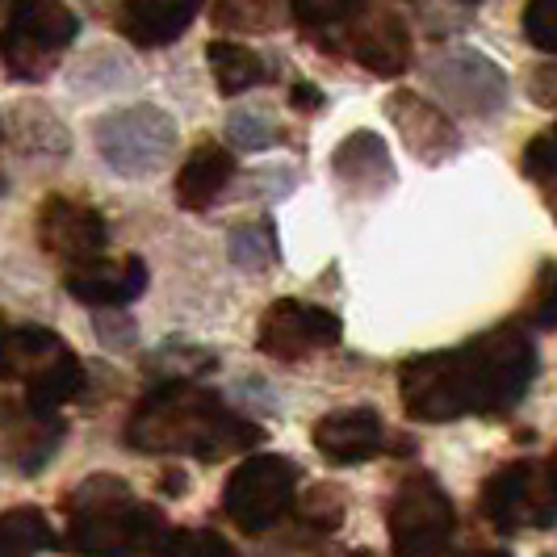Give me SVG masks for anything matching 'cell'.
<instances>
[{"label":"cell","mask_w":557,"mask_h":557,"mask_svg":"<svg viewBox=\"0 0 557 557\" xmlns=\"http://www.w3.org/2000/svg\"><path fill=\"white\" fill-rule=\"evenodd\" d=\"M0 382L26 391V411L55 416L84 391V364L51 327L26 323L0 332Z\"/></svg>","instance_id":"277c9868"},{"label":"cell","mask_w":557,"mask_h":557,"mask_svg":"<svg viewBox=\"0 0 557 557\" xmlns=\"http://www.w3.org/2000/svg\"><path fill=\"white\" fill-rule=\"evenodd\" d=\"M226 139L239 151H264V147H277L285 135H281V122L269 110L260 106H239L226 117Z\"/></svg>","instance_id":"603a6c76"},{"label":"cell","mask_w":557,"mask_h":557,"mask_svg":"<svg viewBox=\"0 0 557 557\" xmlns=\"http://www.w3.org/2000/svg\"><path fill=\"white\" fill-rule=\"evenodd\" d=\"M524 176L541 189L549 214L557 219V143L549 135H541L524 147Z\"/></svg>","instance_id":"d4e9b609"},{"label":"cell","mask_w":557,"mask_h":557,"mask_svg":"<svg viewBox=\"0 0 557 557\" xmlns=\"http://www.w3.org/2000/svg\"><path fill=\"white\" fill-rule=\"evenodd\" d=\"M524 34L536 51L557 55V0H536L524 9Z\"/></svg>","instance_id":"484cf974"},{"label":"cell","mask_w":557,"mask_h":557,"mask_svg":"<svg viewBox=\"0 0 557 557\" xmlns=\"http://www.w3.org/2000/svg\"><path fill=\"white\" fill-rule=\"evenodd\" d=\"M0 432H4V453L13 457V466L22 474H38L63 445V423L55 416H38V411L9 416Z\"/></svg>","instance_id":"ffe728a7"},{"label":"cell","mask_w":557,"mask_h":557,"mask_svg":"<svg viewBox=\"0 0 557 557\" xmlns=\"http://www.w3.org/2000/svg\"><path fill=\"white\" fill-rule=\"evenodd\" d=\"M206 59H210V72H214V84L223 97H239V92H251L269 81L273 72L264 67V59L256 55L244 42H231V38H219L206 47Z\"/></svg>","instance_id":"44dd1931"},{"label":"cell","mask_w":557,"mask_h":557,"mask_svg":"<svg viewBox=\"0 0 557 557\" xmlns=\"http://www.w3.org/2000/svg\"><path fill=\"white\" fill-rule=\"evenodd\" d=\"M352 557H369V554H352Z\"/></svg>","instance_id":"8d00e7d4"},{"label":"cell","mask_w":557,"mask_h":557,"mask_svg":"<svg viewBox=\"0 0 557 557\" xmlns=\"http://www.w3.org/2000/svg\"><path fill=\"white\" fill-rule=\"evenodd\" d=\"M314 448L332 466H361L386 448V428H382L377 411H369V407L332 411L314 423Z\"/></svg>","instance_id":"2e32d148"},{"label":"cell","mask_w":557,"mask_h":557,"mask_svg":"<svg viewBox=\"0 0 557 557\" xmlns=\"http://www.w3.org/2000/svg\"><path fill=\"white\" fill-rule=\"evenodd\" d=\"M386 117L398 126V139L403 147L423 160V164H445L461 151V135L457 126L445 117L441 106L423 101L419 92H394L386 97Z\"/></svg>","instance_id":"5bb4252c"},{"label":"cell","mask_w":557,"mask_h":557,"mask_svg":"<svg viewBox=\"0 0 557 557\" xmlns=\"http://www.w3.org/2000/svg\"><path fill=\"white\" fill-rule=\"evenodd\" d=\"M256 344L273 361H302V357L319 352V348L339 344V319H335L332 310L314 307V302L281 298V302L264 310Z\"/></svg>","instance_id":"8fae6325"},{"label":"cell","mask_w":557,"mask_h":557,"mask_svg":"<svg viewBox=\"0 0 557 557\" xmlns=\"http://www.w3.org/2000/svg\"><path fill=\"white\" fill-rule=\"evenodd\" d=\"M194 13V4H176V0H135L117 9V26L139 47H168L189 29Z\"/></svg>","instance_id":"ac0fdd59"},{"label":"cell","mask_w":557,"mask_h":557,"mask_svg":"<svg viewBox=\"0 0 557 557\" xmlns=\"http://www.w3.org/2000/svg\"><path fill=\"white\" fill-rule=\"evenodd\" d=\"M281 17L277 4H219L214 9V22L219 26H239L251 29V34H264Z\"/></svg>","instance_id":"4316f807"},{"label":"cell","mask_w":557,"mask_h":557,"mask_svg":"<svg viewBox=\"0 0 557 557\" xmlns=\"http://www.w3.org/2000/svg\"><path fill=\"white\" fill-rule=\"evenodd\" d=\"M106 219L84 206L76 197H47L42 210H38V244L55 256L59 264L76 269V264H88V260H101L106 251Z\"/></svg>","instance_id":"7c38bea8"},{"label":"cell","mask_w":557,"mask_h":557,"mask_svg":"<svg viewBox=\"0 0 557 557\" xmlns=\"http://www.w3.org/2000/svg\"><path fill=\"white\" fill-rule=\"evenodd\" d=\"M428 84L448 110L466 117H495L507 106V76L491 55L474 47H448L428 63Z\"/></svg>","instance_id":"9c48e42d"},{"label":"cell","mask_w":557,"mask_h":557,"mask_svg":"<svg viewBox=\"0 0 557 557\" xmlns=\"http://www.w3.org/2000/svg\"><path fill=\"white\" fill-rule=\"evenodd\" d=\"M189 557H239V549L223 541L219 532H194L189 536Z\"/></svg>","instance_id":"1f68e13d"},{"label":"cell","mask_w":557,"mask_h":557,"mask_svg":"<svg viewBox=\"0 0 557 557\" xmlns=\"http://www.w3.org/2000/svg\"><path fill=\"white\" fill-rule=\"evenodd\" d=\"M176 122L172 113H164L160 106H122L110 110L106 117H97L92 126V143L101 151V160L131 181H147L172 160L176 151Z\"/></svg>","instance_id":"5b68a950"},{"label":"cell","mask_w":557,"mask_h":557,"mask_svg":"<svg viewBox=\"0 0 557 557\" xmlns=\"http://www.w3.org/2000/svg\"><path fill=\"white\" fill-rule=\"evenodd\" d=\"M97 339H101L106 348H117V352H122V348H135V339H139V335H135V319H126L122 310H101V314H97Z\"/></svg>","instance_id":"f1b7e54d"},{"label":"cell","mask_w":557,"mask_h":557,"mask_svg":"<svg viewBox=\"0 0 557 557\" xmlns=\"http://www.w3.org/2000/svg\"><path fill=\"white\" fill-rule=\"evenodd\" d=\"M76 34H81V22L67 4H51V0L17 4L0 34V59L13 81L38 84L55 72L59 55L76 42Z\"/></svg>","instance_id":"8992f818"},{"label":"cell","mask_w":557,"mask_h":557,"mask_svg":"<svg viewBox=\"0 0 557 557\" xmlns=\"http://www.w3.org/2000/svg\"><path fill=\"white\" fill-rule=\"evenodd\" d=\"M294 110H319L323 106V92L314 88V84H294Z\"/></svg>","instance_id":"d6a6232c"},{"label":"cell","mask_w":557,"mask_h":557,"mask_svg":"<svg viewBox=\"0 0 557 557\" xmlns=\"http://www.w3.org/2000/svg\"><path fill=\"white\" fill-rule=\"evenodd\" d=\"M302 520H310L314 529H335L344 520V503H339V491H327V486H314L307 499L298 503Z\"/></svg>","instance_id":"83f0119b"},{"label":"cell","mask_w":557,"mask_h":557,"mask_svg":"<svg viewBox=\"0 0 557 557\" xmlns=\"http://www.w3.org/2000/svg\"><path fill=\"white\" fill-rule=\"evenodd\" d=\"M67 545L84 557H172L181 549V532H172L164 511L113 474L84 478L67 499Z\"/></svg>","instance_id":"3957f363"},{"label":"cell","mask_w":557,"mask_h":557,"mask_svg":"<svg viewBox=\"0 0 557 557\" xmlns=\"http://www.w3.org/2000/svg\"><path fill=\"white\" fill-rule=\"evenodd\" d=\"M470 557H507V554H499V549H482V554H470Z\"/></svg>","instance_id":"e575fe53"},{"label":"cell","mask_w":557,"mask_h":557,"mask_svg":"<svg viewBox=\"0 0 557 557\" xmlns=\"http://www.w3.org/2000/svg\"><path fill=\"white\" fill-rule=\"evenodd\" d=\"M536 377V344L524 327H495L470 344L423 352L398 369L403 411L419 423L511 411Z\"/></svg>","instance_id":"6da1fadb"},{"label":"cell","mask_w":557,"mask_h":557,"mask_svg":"<svg viewBox=\"0 0 557 557\" xmlns=\"http://www.w3.org/2000/svg\"><path fill=\"white\" fill-rule=\"evenodd\" d=\"M332 172L335 181L344 189H352V194H364V197L386 194L394 185L391 147H386L382 135H373V131H357V135H348L332 151Z\"/></svg>","instance_id":"e0dca14e"},{"label":"cell","mask_w":557,"mask_h":557,"mask_svg":"<svg viewBox=\"0 0 557 557\" xmlns=\"http://www.w3.org/2000/svg\"><path fill=\"white\" fill-rule=\"evenodd\" d=\"M126 445L160 457L223 461L260 445V428L235 416L214 391L181 377L143 394L135 416L126 419Z\"/></svg>","instance_id":"7a4b0ae2"},{"label":"cell","mask_w":557,"mask_h":557,"mask_svg":"<svg viewBox=\"0 0 557 557\" xmlns=\"http://www.w3.org/2000/svg\"><path fill=\"white\" fill-rule=\"evenodd\" d=\"M532 327H557V269L545 277L541 294H536V307H532Z\"/></svg>","instance_id":"4dcf8cb0"},{"label":"cell","mask_w":557,"mask_h":557,"mask_svg":"<svg viewBox=\"0 0 557 557\" xmlns=\"http://www.w3.org/2000/svg\"><path fill=\"white\" fill-rule=\"evenodd\" d=\"M545 478H549V491H554V499H557V448H554V457H549V466H545Z\"/></svg>","instance_id":"836d02e7"},{"label":"cell","mask_w":557,"mask_h":557,"mask_svg":"<svg viewBox=\"0 0 557 557\" xmlns=\"http://www.w3.org/2000/svg\"><path fill=\"white\" fill-rule=\"evenodd\" d=\"M226 251H231V264L244 269V273H264V269H273V260H277L273 235H269V226H260V223L235 226Z\"/></svg>","instance_id":"cb8c5ba5"},{"label":"cell","mask_w":557,"mask_h":557,"mask_svg":"<svg viewBox=\"0 0 557 557\" xmlns=\"http://www.w3.org/2000/svg\"><path fill=\"white\" fill-rule=\"evenodd\" d=\"M416 17L428 22V34H448L445 22H453V29L461 26V22H470L474 17V4H416Z\"/></svg>","instance_id":"f546056e"},{"label":"cell","mask_w":557,"mask_h":557,"mask_svg":"<svg viewBox=\"0 0 557 557\" xmlns=\"http://www.w3.org/2000/svg\"><path fill=\"white\" fill-rule=\"evenodd\" d=\"M549 139H554V143H557V126H554V135H549Z\"/></svg>","instance_id":"d590c367"},{"label":"cell","mask_w":557,"mask_h":557,"mask_svg":"<svg viewBox=\"0 0 557 557\" xmlns=\"http://www.w3.org/2000/svg\"><path fill=\"white\" fill-rule=\"evenodd\" d=\"M231 176H235L231 151H223L219 143H206V147H197L194 156L181 164V176H176V201H181L185 210H210V206L226 194Z\"/></svg>","instance_id":"d6986e66"},{"label":"cell","mask_w":557,"mask_h":557,"mask_svg":"<svg viewBox=\"0 0 557 557\" xmlns=\"http://www.w3.org/2000/svg\"><path fill=\"white\" fill-rule=\"evenodd\" d=\"M344 51L373 76H403L411 67V34L386 4H361L344 34Z\"/></svg>","instance_id":"4fadbf2b"},{"label":"cell","mask_w":557,"mask_h":557,"mask_svg":"<svg viewBox=\"0 0 557 557\" xmlns=\"http://www.w3.org/2000/svg\"><path fill=\"white\" fill-rule=\"evenodd\" d=\"M63 285H67V294L76 302H84V307L122 310L147 289V264H143L139 256L117 260V264H110V260H88V264L67 269Z\"/></svg>","instance_id":"9a60e30c"},{"label":"cell","mask_w":557,"mask_h":557,"mask_svg":"<svg viewBox=\"0 0 557 557\" xmlns=\"http://www.w3.org/2000/svg\"><path fill=\"white\" fill-rule=\"evenodd\" d=\"M298 495V466L289 457L264 453L239 461L223 486V511L244 532H264L281 520V511Z\"/></svg>","instance_id":"ba28073f"},{"label":"cell","mask_w":557,"mask_h":557,"mask_svg":"<svg viewBox=\"0 0 557 557\" xmlns=\"http://www.w3.org/2000/svg\"><path fill=\"white\" fill-rule=\"evenodd\" d=\"M482 516L499 532H524V529H554L557 524V499L549 491V478L536 474L529 461L503 466L499 474L482 482Z\"/></svg>","instance_id":"30bf717a"},{"label":"cell","mask_w":557,"mask_h":557,"mask_svg":"<svg viewBox=\"0 0 557 557\" xmlns=\"http://www.w3.org/2000/svg\"><path fill=\"white\" fill-rule=\"evenodd\" d=\"M386 524L394 557H445L457 532V511L432 474H407L394 491Z\"/></svg>","instance_id":"52a82bcc"},{"label":"cell","mask_w":557,"mask_h":557,"mask_svg":"<svg viewBox=\"0 0 557 557\" xmlns=\"http://www.w3.org/2000/svg\"><path fill=\"white\" fill-rule=\"evenodd\" d=\"M55 545V529L38 507L0 511V557H38Z\"/></svg>","instance_id":"7402d4cb"}]
</instances>
